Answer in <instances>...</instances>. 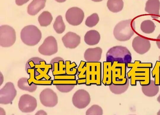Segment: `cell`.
Here are the masks:
<instances>
[{
    "mask_svg": "<svg viewBox=\"0 0 160 115\" xmlns=\"http://www.w3.org/2000/svg\"><path fill=\"white\" fill-rule=\"evenodd\" d=\"M66 74L68 75H75L78 73L77 65L75 62L71 63L70 61H65Z\"/></svg>",
    "mask_w": 160,
    "mask_h": 115,
    "instance_id": "obj_33",
    "label": "cell"
},
{
    "mask_svg": "<svg viewBox=\"0 0 160 115\" xmlns=\"http://www.w3.org/2000/svg\"><path fill=\"white\" fill-rule=\"evenodd\" d=\"M124 3L122 0H108L107 6L111 12L116 13L121 11L123 9Z\"/></svg>",
    "mask_w": 160,
    "mask_h": 115,
    "instance_id": "obj_27",
    "label": "cell"
},
{
    "mask_svg": "<svg viewBox=\"0 0 160 115\" xmlns=\"http://www.w3.org/2000/svg\"><path fill=\"white\" fill-rule=\"evenodd\" d=\"M84 14L80 8L73 7L67 11L65 17L67 22L70 25L76 26L80 24L83 21Z\"/></svg>",
    "mask_w": 160,
    "mask_h": 115,
    "instance_id": "obj_11",
    "label": "cell"
},
{
    "mask_svg": "<svg viewBox=\"0 0 160 115\" xmlns=\"http://www.w3.org/2000/svg\"><path fill=\"white\" fill-rule=\"evenodd\" d=\"M127 64L114 61L112 65V83L115 85H123L127 81L126 76Z\"/></svg>",
    "mask_w": 160,
    "mask_h": 115,
    "instance_id": "obj_6",
    "label": "cell"
},
{
    "mask_svg": "<svg viewBox=\"0 0 160 115\" xmlns=\"http://www.w3.org/2000/svg\"><path fill=\"white\" fill-rule=\"evenodd\" d=\"M86 85H101L102 64L101 62H86Z\"/></svg>",
    "mask_w": 160,
    "mask_h": 115,
    "instance_id": "obj_4",
    "label": "cell"
},
{
    "mask_svg": "<svg viewBox=\"0 0 160 115\" xmlns=\"http://www.w3.org/2000/svg\"><path fill=\"white\" fill-rule=\"evenodd\" d=\"M52 66L51 64H46V62L44 64V69L38 68L36 69V71L39 74L35 76V78L37 80H42L44 78L46 80H49L51 77L48 74V73L50 69H52Z\"/></svg>",
    "mask_w": 160,
    "mask_h": 115,
    "instance_id": "obj_26",
    "label": "cell"
},
{
    "mask_svg": "<svg viewBox=\"0 0 160 115\" xmlns=\"http://www.w3.org/2000/svg\"><path fill=\"white\" fill-rule=\"evenodd\" d=\"M156 43L158 48L160 49V34L158 36L156 39Z\"/></svg>",
    "mask_w": 160,
    "mask_h": 115,
    "instance_id": "obj_41",
    "label": "cell"
},
{
    "mask_svg": "<svg viewBox=\"0 0 160 115\" xmlns=\"http://www.w3.org/2000/svg\"><path fill=\"white\" fill-rule=\"evenodd\" d=\"M157 115H160V109L157 112Z\"/></svg>",
    "mask_w": 160,
    "mask_h": 115,
    "instance_id": "obj_48",
    "label": "cell"
},
{
    "mask_svg": "<svg viewBox=\"0 0 160 115\" xmlns=\"http://www.w3.org/2000/svg\"><path fill=\"white\" fill-rule=\"evenodd\" d=\"M38 50L41 54L44 55L50 56L55 54L58 51L56 40L52 36H48L39 47Z\"/></svg>",
    "mask_w": 160,
    "mask_h": 115,
    "instance_id": "obj_12",
    "label": "cell"
},
{
    "mask_svg": "<svg viewBox=\"0 0 160 115\" xmlns=\"http://www.w3.org/2000/svg\"><path fill=\"white\" fill-rule=\"evenodd\" d=\"M160 2L159 0H148L146 2L145 11L154 18H157L159 15Z\"/></svg>",
    "mask_w": 160,
    "mask_h": 115,
    "instance_id": "obj_17",
    "label": "cell"
},
{
    "mask_svg": "<svg viewBox=\"0 0 160 115\" xmlns=\"http://www.w3.org/2000/svg\"><path fill=\"white\" fill-rule=\"evenodd\" d=\"M93 1H94V2H101V1H102L103 0H91Z\"/></svg>",
    "mask_w": 160,
    "mask_h": 115,
    "instance_id": "obj_47",
    "label": "cell"
},
{
    "mask_svg": "<svg viewBox=\"0 0 160 115\" xmlns=\"http://www.w3.org/2000/svg\"><path fill=\"white\" fill-rule=\"evenodd\" d=\"M102 50L100 47L87 49L84 54V58L87 62H98L101 58Z\"/></svg>",
    "mask_w": 160,
    "mask_h": 115,
    "instance_id": "obj_16",
    "label": "cell"
},
{
    "mask_svg": "<svg viewBox=\"0 0 160 115\" xmlns=\"http://www.w3.org/2000/svg\"><path fill=\"white\" fill-rule=\"evenodd\" d=\"M112 63L103 62V74L102 83L105 86H109L112 84Z\"/></svg>",
    "mask_w": 160,
    "mask_h": 115,
    "instance_id": "obj_20",
    "label": "cell"
},
{
    "mask_svg": "<svg viewBox=\"0 0 160 115\" xmlns=\"http://www.w3.org/2000/svg\"><path fill=\"white\" fill-rule=\"evenodd\" d=\"M103 110L98 105L94 104L88 108L86 112V115H102Z\"/></svg>",
    "mask_w": 160,
    "mask_h": 115,
    "instance_id": "obj_35",
    "label": "cell"
},
{
    "mask_svg": "<svg viewBox=\"0 0 160 115\" xmlns=\"http://www.w3.org/2000/svg\"><path fill=\"white\" fill-rule=\"evenodd\" d=\"M73 105L78 109H83L87 107L91 101L88 92L84 89L77 90L73 94L72 98Z\"/></svg>",
    "mask_w": 160,
    "mask_h": 115,
    "instance_id": "obj_9",
    "label": "cell"
},
{
    "mask_svg": "<svg viewBox=\"0 0 160 115\" xmlns=\"http://www.w3.org/2000/svg\"><path fill=\"white\" fill-rule=\"evenodd\" d=\"M20 37L23 42L27 45L33 46L40 41L42 38L40 31L36 26L29 25L21 30Z\"/></svg>",
    "mask_w": 160,
    "mask_h": 115,
    "instance_id": "obj_5",
    "label": "cell"
},
{
    "mask_svg": "<svg viewBox=\"0 0 160 115\" xmlns=\"http://www.w3.org/2000/svg\"><path fill=\"white\" fill-rule=\"evenodd\" d=\"M3 81V76L1 72H0V86L2 84Z\"/></svg>",
    "mask_w": 160,
    "mask_h": 115,
    "instance_id": "obj_44",
    "label": "cell"
},
{
    "mask_svg": "<svg viewBox=\"0 0 160 115\" xmlns=\"http://www.w3.org/2000/svg\"><path fill=\"white\" fill-rule=\"evenodd\" d=\"M52 84L54 85L57 84H69L77 85V80H53Z\"/></svg>",
    "mask_w": 160,
    "mask_h": 115,
    "instance_id": "obj_38",
    "label": "cell"
},
{
    "mask_svg": "<svg viewBox=\"0 0 160 115\" xmlns=\"http://www.w3.org/2000/svg\"><path fill=\"white\" fill-rule=\"evenodd\" d=\"M46 0H33L28 5V13L32 16L36 15L45 6Z\"/></svg>",
    "mask_w": 160,
    "mask_h": 115,
    "instance_id": "obj_19",
    "label": "cell"
},
{
    "mask_svg": "<svg viewBox=\"0 0 160 115\" xmlns=\"http://www.w3.org/2000/svg\"><path fill=\"white\" fill-rule=\"evenodd\" d=\"M65 46L71 49H74L80 44L81 37L76 33L69 31L67 32L62 38Z\"/></svg>",
    "mask_w": 160,
    "mask_h": 115,
    "instance_id": "obj_15",
    "label": "cell"
},
{
    "mask_svg": "<svg viewBox=\"0 0 160 115\" xmlns=\"http://www.w3.org/2000/svg\"><path fill=\"white\" fill-rule=\"evenodd\" d=\"M131 54L128 49L122 46H116L110 48L106 54V61L112 64L115 61L127 64L131 62Z\"/></svg>",
    "mask_w": 160,
    "mask_h": 115,
    "instance_id": "obj_3",
    "label": "cell"
},
{
    "mask_svg": "<svg viewBox=\"0 0 160 115\" xmlns=\"http://www.w3.org/2000/svg\"><path fill=\"white\" fill-rule=\"evenodd\" d=\"M100 39V34L95 30H91L88 31L84 37L85 42L89 46L97 45L99 42Z\"/></svg>",
    "mask_w": 160,
    "mask_h": 115,
    "instance_id": "obj_21",
    "label": "cell"
},
{
    "mask_svg": "<svg viewBox=\"0 0 160 115\" xmlns=\"http://www.w3.org/2000/svg\"><path fill=\"white\" fill-rule=\"evenodd\" d=\"M153 78H154L155 84L160 85V61H157L152 71Z\"/></svg>",
    "mask_w": 160,
    "mask_h": 115,
    "instance_id": "obj_32",
    "label": "cell"
},
{
    "mask_svg": "<svg viewBox=\"0 0 160 115\" xmlns=\"http://www.w3.org/2000/svg\"><path fill=\"white\" fill-rule=\"evenodd\" d=\"M135 26V22L132 19L122 21L115 26L113 30V35L118 41H128L134 34Z\"/></svg>",
    "mask_w": 160,
    "mask_h": 115,
    "instance_id": "obj_2",
    "label": "cell"
},
{
    "mask_svg": "<svg viewBox=\"0 0 160 115\" xmlns=\"http://www.w3.org/2000/svg\"><path fill=\"white\" fill-rule=\"evenodd\" d=\"M28 79L26 77L21 78L18 82V86L21 90L31 93L33 92L36 90L37 85L33 83L30 85L28 81Z\"/></svg>",
    "mask_w": 160,
    "mask_h": 115,
    "instance_id": "obj_25",
    "label": "cell"
},
{
    "mask_svg": "<svg viewBox=\"0 0 160 115\" xmlns=\"http://www.w3.org/2000/svg\"><path fill=\"white\" fill-rule=\"evenodd\" d=\"M141 89L143 93L148 97H153L156 95L159 91L158 85L155 84L154 80H151L148 85L142 86Z\"/></svg>",
    "mask_w": 160,
    "mask_h": 115,
    "instance_id": "obj_22",
    "label": "cell"
},
{
    "mask_svg": "<svg viewBox=\"0 0 160 115\" xmlns=\"http://www.w3.org/2000/svg\"><path fill=\"white\" fill-rule=\"evenodd\" d=\"M0 115H5L6 113L4 110L1 107L0 108Z\"/></svg>",
    "mask_w": 160,
    "mask_h": 115,
    "instance_id": "obj_43",
    "label": "cell"
},
{
    "mask_svg": "<svg viewBox=\"0 0 160 115\" xmlns=\"http://www.w3.org/2000/svg\"><path fill=\"white\" fill-rule=\"evenodd\" d=\"M140 28L141 31L144 33L149 34L152 33L154 31L155 26L152 21L147 20L142 22Z\"/></svg>",
    "mask_w": 160,
    "mask_h": 115,
    "instance_id": "obj_30",
    "label": "cell"
},
{
    "mask_svg": "<svg viewBox=\"0 0 160 115\" xmlns=\"http://www.w3.org/2000/svg\"><path fill=\"white\" fill-rule=\"evenodd\" d=\"M16 40V32L14 29L8 25L0 26V45L3 47L12 46Z\"/></svg>",
    "mask_w": 160,
    "mask_h": 115,
    "instance_id": "obj_7",
    "label": "cell"
},
{
    "mask_svg": "<svg viewBox=\"0 0 160 115\" xmlns=\"http://www.w3.org/2000/svg\"><path fill=\"white\" fill-rule=\"evenodd\" d=\"M132 46L134 51L140 55L147 53L151 48L149 40L140 36H137L133 39Z\"/></svg>",
    "mask_w": 160,
    "mask_h": 115,
    "instance_id": "obj_14",
    "label": "cell"
},
{
    "mask_svg": "<svg viewBox=\"0 0 160 115\" xmlns=\"http://www.w3.org/2000/svg\"><path fill=\"white\" fill-rule=\"evenodd\" d=\"M44 60L43 59L38 57H33L29 59L25 65L26 71L28 69L35 68L36 64H40V61Z\"/></svg>",
    "mask_w": 160,
    "mask_h": 115,
    "instance_id": "obj_36",
    "label": "cell"
},
{
    "mask_svg": "<svg viewBox=\"0 0 160 115\" xmlns=\"http://www.w3.org/2000/svg\"><path fill=\"white\" fill-rule=\"evenodd\" d=\"M37 106L36 99L30 95L24 94L20 98L18 107L20 110L23 113L32 112L35 109Z\"/></svg>",
    "mask_w": 160,
    "mask_h": 115,
    "instance_id": "obj_10",
    "label": "cell"
},
{
    "mask_svg": "<svg viewBox=\"0 0 160 115\" xmlns=\"http://www.w3.org/2000/svg\"><path fill=\"white\" fill-rule=\"evenodd\" d=\"M157 100L158 102L160 103V94L157 98Z\"/></svg>",
    "mask_w": 160,
    "mask_h": 115,
    "instance_id": "obj_46",
    "label": "cell"
},
{
    "mask_svg": "<svg viewBox=\"0 0 160 115\" xmlns=\"http://www.w3.org/2000/svg\"><path fill=\"white\" fill-rule=\"evenodd\" d=\"M53 27L58 34H61L64 31L65 26L61 15H59L56 18L53 25Z\"/></svg>",
    "mask_w": 160,
    "mask_h": 115,
    "instance_id": "obj_31",
    "label": "cell"
},
{
    "mask_svg": "<svg viewBox=\"0 0 160 115\" xmlns=\"http://www.w3.org/2000/svg\"><path fill=\"white\" fill-rule=\"evenodd\" d=\"M17 93L13 83L11 82H7L0 90V103L6 105L11 103Z\"/></svg>",
    "mask_w": 160,
    "mask_h": 115,
    "instance_id": "obj_8",
    "label": "cell"
},
{
    "mask_svg": "<svg viewBox=\"0 0 160 115\" xmlns=\"http://www.w3.org/2000/svg\"><path fill=\"white\" fill-rule=\"evenodd\" d=\"M39 99L41 103L47 107H53L58 103L57 94L50 88L44 89L40 94Z\"/></svg>",
    "mask_w": 160,
    "mask_h": 115,
    "instance_id": "obj_13",
    "label": "cell"
},
{
    "mask_svg": "<svg viewBox=\"0 0 160 115\" xmlns=\"http://www.w3.org/2000/svg\"><path fill=\"white\" fill-rule=\"evenodd\" d=\"M30 75V78L28 79L29 84L31 85L33 83L37 85H51L52 84V80H37L35 76L39 74L37 72L35 68L28 69L26 71Z\"/></svg>",
    "mask_w": 160,
    "mask_h": 115,
    "instance_id": "obj_18",
    "label": "cell"
},
{
    "mask_svg": "<svg viewBox=\"0 0 160 115\" xmlns=\"http://www.w3.org/2000/svg\"><path fill=\"white\" fill-rule=\"evenodd\" d=\"M57 2H65L66 0H55Z\"/></svg>",
    "mask_w": 160,
    "mask_h": 115,
    "instance_id": "obj_45",
    "label": "cell"
},
{
    "mask_svg": "<svg viewBox=\"0 0 160 115\" xmlns=\"http://www.w3.org/2000/svg\"><path fill=\"white\" fill-rule=\"evenodd\" d=\"M52 20L51 13L48 11L42 12L38 17V21L42 26H47L49 25Z\"/></svg>",
    "mask_w": 160,
    "mask_h": 115,
    "instance_id": "obj_29",
    "label": "cell"
},
{
    "mask_svg": "<svg viewBox=\"0 0 160 115\" xmlns=\"http://www.w3.org/2000/svg\"><path fill=\"white\" fill-rule=\"evenodd\" d=\"M29 0H15V2L17 5L22 6L27 3Z\"/></svg>",
    "mask_w": 160,
    "mask_h": 115,
    "instance_id": "obj_40",
    "label": "cell"
},
{
    "mask_svg": "<svg viewBox=\"0 0 160 115\" xmlns=\"http://www.w3.org/2000/svg\"><path fill=\"white\" fill-rule=\"evenodd\" d=\"M99 17L96 13L92 14L86 19L85 24L89 27H92L95 26L99 21Z\"/></svg>",
    "mask_w": 160,
    "mask_h": 115,
    "instance_id": "obj_34",
    "label": "cell"
},
{
    "mask_svg": "<svg viewBox=\"0 0 160 115\" xmlns=\"http://www.w3.org/2000/svg\"><path fill=\"white\" fill-rule=\"evenodd\" d=\"M54 79L55 80H75V75H54Z\"/></svg>",
    "mask_w": 160,
    "mask_h": 115,
    "instance_id": "obj_39",
    "label": "cell"
},
{
    "mask_svg": "<svg viewBox=\"0 0 160 115\" xmlns=\"http://www.w3.org/2000/svg\"><path fill=\"white\" fill-rule=\"evenodd\" d=\"M47 113L45 111L42 110L38 111L35 113V115H47Z\"/></svg>",
    "mask_w": 160,
    "mask_h": 115,
    "instance_id": "obj_42",
    "label": "cell"
},
{
    "mask_svg": "<svg viewBox=\"0 0 160 115\" xmlns=\"http://www.w3.org/2000/svg\"><path fill=\"white\" fill-rule=\"evenodd\" d=\"M57 89L62 93H68L74 87L75 85L69 84H57L55 85Z\"/></svg>",
    "mask_w": 160,
    "mask_h": 115,
    "instance_id": "obj_37",
    "label": "cell"
},
{
    "mask_svg": "<svg viewBox=\"0 0 160 115\" xmlns=\"http://www.w3.org/2000/svg\"><path fill=\"white\" fill-rule=\"evenodd\" d=\"M86 62L81 61L78 67L77 71L78 79L77 80V84L79 85L86 84V82L87 67Z\"/></svg>",
    "mask_w": 160,
    "mask_h": 115,
    "instance_id": "obj_23",
    "label": "cell"
},
{
    "mask_svg": "<svg viewBox=\"0 0 160 115\" xmlns=\"http://www.w3.org/2000/svg\"><path fill=\"white\" fill-rule=\"evenodd\" d=\"M51 70L53 75H66V65L64 60L54 62Z\"/></svg>",
    "mask_w": 160,
    "mask_h": 115,
    "instance_id": "obj_24",
    "label": "cell"
},
{
    "mask_svg": "<svg viewBox=\"0 0 160 115\" xmlns=\"http://www.w3.org/2000/svg\"><path fill=\"white\" fill-rule=\"evenodd\" d=\"M127 67L131 68L127 74L128 78L130 79L131 85L136 86L137 81H139L141 86L149 84L151 80L150 68H138L131 62L127 64Z\"/></svg>",
    "mask_w": 160,
    "mask_h": 115,
    "instance_id": "obj_1",
    "label": "cell"
},
{
    "mask_svg": "<svg viewBox=\"0 0 160 115\" xmlns=\"http://www.w3.org/2000/svg\"><path fill=\"white\" fill-rule=\"evenodd\" d=\"M159 61H160V55L159 57Z\"/></svg>",
    "mask_w": 160,
    "mask_h": 115,
    "instance_id": "obj_49",
    "label": "cell"
},
{
    "mask_svg": "<svg viewBox=\"0 0 160 115\" xmlns=\"http://www.w3.org/2000/svg\"><path fill=\"white\" fill-rule=\"evenodd\" d=\"M128 78L127 83L123 85H115L112 83L109 85L110 91L115 94H120L126 92L128 88L130 81Z\"/></svg>",
    "mask_w": 160,
    "mask_h": 115,
    "instance_id": "obj_28",
    "label": "cell"
}]
</instances>
